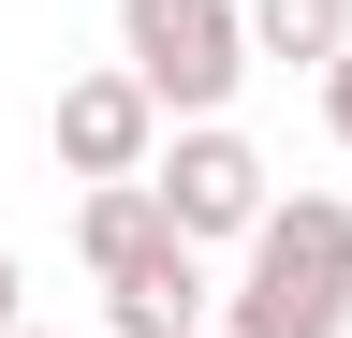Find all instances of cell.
<instances>
[{
    "instance_id": "cell-9",
    "label": "cell",
    "mask_w": 352,
    "mask_h": 338,
    "mask_svg": "<svg viewBox=\"0 0 352 338\" xmlns=\"http://www.w3.org/2000/svg\"><path fill=\"white\" fill-rule=\"evenodd\" d=\"M30 324V279H15V250H0V338H15Z\"/></svg>"
},
{
    "instance_id": "cell-6",
    "label": "cell",
    "mask_w": 352,
    "mask_h": 338,
    "mask_svg": "<svg viewBox=\"0 0 352 338\" xmlns=\"http://www.w3.org/2000/svg\"><path fill=\"white\" fill-rule=\"evenodd\" d=\"M74 250H88V279H132L147 250H176V221H162V191H147V177H103V191L74 206Z\"/></svg>"
},
{
    "instance_id": "cell-1",
    "label": "cell",
    "mask_w": 352,
    "mask_h": 338,
    "mask_svg": "<svg viewBox=\"0 0 352 338\" xmlns=\"http://www.w3.org/2000/svg\"><path fill=\"white\" fill-rule=\"evenodd\" d=\"M220 338H352V206L279 191L250 221V265L220 294Z\"/></svg>"
},
{
    "instance_id": "cell-3",
    "label": "cell",
    "mask_w": 352,
    "mask_h": 338,
    "mask_svg": "<svg viewBox=\"0 0 352 338\" xmlns=\"http://www.w3.org/2000/svg\"><path fill=\"white\" fill-rule=\"evenodd\" d=\"M147 191H162V221L191 235V250H220V235L250 250V221L279 206V191H264V147L235 133V118H176L162 162H147Z\"/></svg>"
},
{
    "instance_id": "cell-7",
    "label": "cell",
    "mask_w": 352,
    "mask_h": 338,
    "mask_svg": "<svg viewBox=\"0 0 352 338\" xmlns=\"http://www.w3.org/2000/svg\"><path fill=\"white\" fill-rule=\"evenodd\" d=\"M352 45V0H250V59H279V74H323Z\"/></svg>"
},
{
    "instance_id": "cell-11",
    "label": "cell",
    "mask_w": 352,
    "mask_h": 338,
    "mask_svg": "<svg viewBox=\"0 0 352 338\" xmlns=\"http://www.w3.org/2000/svg\"><path fill=\"white\" fill-rule=\"evenodd\" d=\"M206 338H220V324H206Z\"/></svg>"
},
{
    "instance_id": "cell-10",
    "label": "cell",
    "mask_w": 352,
    "mask_h": 338,
    "mask_svg": "<svg viewBox=\"0 0 352 338\" xmlns=\"http://www.w3.org/2000/svg\"><path fill=\"white\" fill-rule=\"evenodd\" d=\"M15 338H59V324H15Z\"/></svg>"
},
{
    "instance_id": "cell-4",
    "label": "cell",
    "mask_w": 352,
    "mask_h": 338,
    "mask_svg": "<svg viewBox=\"0 0 352 338\" xmlns=\"http://www.w3.org/2000/svg\"><path fill=\"white\" fill-rule=\"evenodd\" d=\"M44 147H59V177H147L162 162V103H147V74L132 59H103V74H74L59 89V118H44Z\"/></svg>"
},
{
    "instance_id": "cell-2",
    "label": "cell",
    "mask_w": 352,
    "mask_h": 338,
    "mask_svg": "<svg viewBox=\"0 0 352 338\" xmlns=\"http://www.w3.org/2000/svg\"><path fill=\"white\" fill-rule=\"evenodd\" d=\"M118 59L147 74L162 133L176 118H220L250 89V0H118Z\"/></svg>"
},
{
    "instance_id": "cell-5",
    "label": "cell",
    "mask_w": 352,
    "mask_h": 338,
    "mask_svg": "<svg viewBox=\"0 0 352 338\" xmlns=\"http://www.w3.org/2000/svg\"><path fill=\"white\" fill-rule=\"evenodd\" d=\"M220 324V294H206V250L176 235V250H147L132 279H103V338H206Z\"/></svg>"
},
{
    "instance_id": "cell-8",
    "label": "cell",
    "mask_w": 352,
    "mask_h": 338,
    "mask_svg": "<svg viewBox=\"0 0 352 338\" xmlns=\"http://www.w3.org/2000/svg\"><path fill=\"white\" fill-rule=\"evenodd\" d=\"M323 133H338V147H352V45H338V59H323Z\"/></svg>"
}]
</instances>
